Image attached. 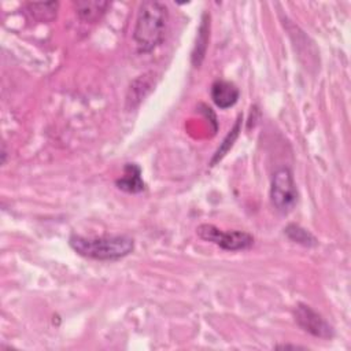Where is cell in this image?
Segmentation results:
<instances>
[{"instance_id": "1", "label": "cell", "mask_w": 351, "mask_h": 351, "mask_svg": "<svg viewBox=\"0 0 351 351\" xmlns=\"http://www.w3.org/2000/svg\"><path fill=\"white\" fill-rule=\"evenodd\" d=\"M167 22L169 10L165 3L156 0L141 3L133 30V40L138 52H152L163 43L166 37Z\"/></svg>"}, {"instance_id": "2", "label": "cell", "mask_w": 351, "mask_h": 351, "mask_svg": "<svg viewBox=\"0 0 351 351\" xmlns=\"http://www.w3.org/2000/svg\"><path fill=\"white\" fill-rule=\"evenodd\" d=\"M69 244L77 254L96 261H117L129 255L134 250L133 239L125 234L101 237H82L71 234Z\"/></svg>"}, {"instance_id": "3", "label": "cell", "mask_w": 351, "mask_h": 351, "mask_svg": "<svg viewBox=\"0 0 351 351\" xmlns=\"http://www.w3.org/2000/svg\"><path fill=\"white\" fill-rule=\"evenodd\" d=\"M270 202L281 213H289L298 202V188L289 167H280L274 171L270 185Z\"/></svg>"}, {"instance_id": "4", "label": "cell", "mask_w": 351, "mask_h": 351, "mask_svg": "<svg viewBox=\"0 0 351 351\" xmlns=\"http://www.w3.org/2000/svg\"><path fill=\"white\" fill-rule=\"evenodd\" d=\"M196 233L200 239L214 243L226 251H241L247 250L254 244V237L247 232L229 230L222 232L211 223H203L197 226Z\"/></svg>"}, {"instance_id": "5", "label": "cell", "mask_w": 351, "mask_h": 351, "mask_svg": "<svg viewBox=\"0 0 351 351\" xmlns=\"http://www.w3.org/2000/svg\"><path fill=\"white\" fill-rule=\"evenodd\" d=\"M295 321L304 332L315 337L330 339L335 335L333 328L325 321V318L307 304H298L295 310Z\"/></svg>"}, {"instance_id": "6", "label": "cell", "mask_w": 351, "mask_h": 351, "mask_svg": "<svg viewBox=\"0 0 351 351\" xmlns=\"http://www.w3.org/2000/svg\"><path fill=\"white\" fill-rule=\"evenodd\" d=\"M211 99L219 108H229L236 104L240 96V90L233 82L225 80H217L210 89Z\"/></svg>"}, {"instance_id": "7", "label": "cell", "mask_w": 351, "mask_h": 351, "mask_svg": "<svg viewBox=\"0 0 351 351\" xmlns=\"http://www.w3.org/2000/svg\"><path fill=\"white\" fill-rule=\"evenodd\" d=\"M75 12L82 22L95 23L101 19L110 7L108 1L103 0H78L74 3Z\"/></svg>"}, {"instance_id": "8", "label": "cell", "mask_w": 351, "mask_h": 351, "mask_svg": "<svg viewBox=\"0 0 351 351\" xmlns=\"http://www.w3.org/2000/svg\"><path fill=\"white\" fill-rule=\"evenodd\" d=\"M115 184L121 191L128 193H138L145 188L141 178V169L136 163H126L123 167V176H121Z\"/></svg>"}, {"instance_id": "9", "label": "cell", "mask_w": 351, "mask_h": 351, "mask_svg": "<svg viewBox=\"0 0 351 351\" xmlns=\"http://www.w3.org/2000/svg\"><path fill=\"white\" fill-rule=\"evenodd\" d=\"M208 27H210V22H208V15L204 14L203 19H202V25L199 27V33H197V41L195 45V49L192 52V62L193 64L197 67L202 64L206 49H207V43H208Z\"/></svg>"}, {"instance_id": "10", "label": "cell", "mask_w": 351, "mask_h": 351, "mask_svg": "<svg viewBox=\"0 0 351 351\" xmlns=\"http://www.w3.org/2000/svg\"><path fill=\"white\" fill-rule=\"evenodd\" d=\"M59 8L58 1L51 3H29L27 11L33 16V19L38 22H51L56 18V12Z\"/></svg>"}, {"instance_id": "11", "label": "cell", "mask_w": 351, "mask_h": 351, "mask_svg": "<svg viewBox=\"0 0 351 351\" xmlns=\"http://www.w3.org/2000/svg\"><path fill=\"white\" fill-rule=\"evenodd\" d=\"M285 233L287 236L295 241V243H299L302 245H306V247H310V245H315L317 244V240L315 237L307 232L306 229L298 226V225H288L285 228Z\"/></svg>"}, {"instance_id": "12", "label": "cell", "mask_w": 351, "mask_h": 351, "mask_svg": "<svg viewBox=\"0 0 351 351\" xmlns=\"http://www.w3.org/2000/svg\"><path fill=\"white\" fill-rule=\"evenodd\" d=\"M240 123H241V117L237 118L236 123L233 125V128L229 130V133H228L226 137L223 138L222 144L219 145V148L217 149V152H215V155H214V158H213V160H211V165H214L215 162H218V160L229 151V148L233 145V143H234V140L237 138L239 132H240Z\"/></svg>"}]
</instances>
